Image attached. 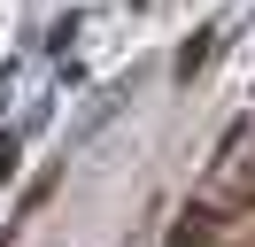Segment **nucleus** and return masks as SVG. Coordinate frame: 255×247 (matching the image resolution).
Segmentation results:
<instances>
[{
  "label": "nucleus",
  "mask_w": 255,
  "mask_h": 247,
  "mask_svg": "<svg viewBox=\"0 0 255 247\" xmlns=\"http://www.w3.org/2000/svg\"><path fill=\"white\" fill-rule=\"evenodd\" d=\"M209 232H217V216H209V209H186V216H178V247H201Z\"/></svg>",
  "instance_id": "obj_1"
}]
</instances>
